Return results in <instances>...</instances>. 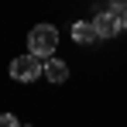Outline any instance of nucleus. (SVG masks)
Listing matches in <instances>:
<instances>
[{"label": "nucleus", "instance_id": "1", "mask_svg": "<svg viewBox=\"0 0 127 127\" xmlns=\"http://www.w3.org/2000/svg\"><path fill=\"white\" fill-rule=\"evenodd\" d=\"M55 48H59V31H55L52 24H38V28H31V34H28V52H31V55L45 59V55H52Z\"/></svg>", "mask_w": 127, "mask_h": 127}, {"label": "nucleus", "instance_id": "2", "mask_svg": "<svg viewBox=\"0 0 127 127\" xmlns=\"http://www.w3.org/2000/svg\"><path fill=\"white\" fill-rule=\"evenodd\" d=\"M41 72H45V62L38 55H17V59L10 62V76H14L17 83H34Z\"/></svg>", "mask_w": 127, "mask_h": 127}, {"label": "nucleus", "instance_id": "3", "mask_svg": "<svg viewBox=\"0 0 127 127\" xmlns=\"http://www.w3.org/2000/svg\"><path fill=\"white\" fill-rule=\"evenodd\" d=\"M93 28H96L100 38H117V34H120V21H117V14H113L110 7H100V10H96Z\"/></svg>", "mask_w": 127, "mask_h": 127}, {"label": "nucleus", "instance_id": "4", "mask_svg": "<svg viewBox=\"0 0 127 127\" xmlns=\"http://www.w3.org/2000/svg\"><path fill=\"white\" fill-rule=\"evenodd\" d=\"M45 79H48V83H65V79H69V65L62 62V59H48V62H45Z\"/></svg>", "mask_w": 127, "mask_h": 127}, {"label": "nucleus", "instance_id": "5", "mask_svg": "<svg viewBox=\"0 0 127 127\" xmlns=\"http://www.w3.org/2000/svg\"><path fill=\"white\" fill-rule=\"evenodd\" d=\"M72 38H76L79 45H89V41H96L100 34H96L93 21H76V24H72Z\"/></svg>", "mask_w": 127, "mask_h": 127}, {"label": "nucleus", "instance_id": "6", "mask_svg": "<svg viewBox=\"0 0 127 127\" xmlns=\"http://www.w3.org/2000/svg\"><path fill=\"white\" fill-rule=\"evenodd\" d=\"M0 127H21L14 113H0Z\"/></svg>", "mask_w": 127, "mask_h": 127}, {"label": "nucleus", "instance_id": "7", "mask_svg": "<svg viewBox=\"0 0 127 127\" xmlns=\"http://www.w3.org/2000/svg\"><path fill=\"white\" fill-rule=\"evenodd\" d=\"M24 127H31V124H24Z\"/></svg>", "mask_w": 127, "mask_h": 127}]
</instances>
